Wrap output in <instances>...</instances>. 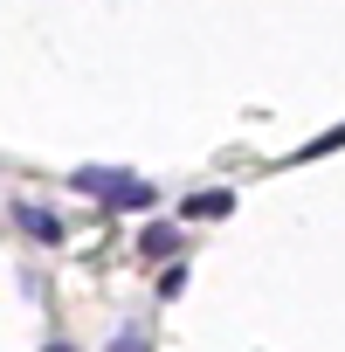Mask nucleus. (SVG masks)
<instances>
[{"mask_svg": "<svg viewBox=\"0 0 345 352\" xmlns=\"http://www.w3.org/2000/svg\"><path fill=\"white\" fill-rule=\"evenodd\" d=\"M69 187H83V194L111 201V208H131V214H145V208L159 201V187H145L138 173H111V166H76V173H69Z\"/></svg>", "mask_w": 345, "mask_h": 352, "instance_id": "nucleus-1", "label": "nucleus"}, {"mask_svg": "<svg viewBox=\"0 0 345 352\" xmlns=\"http://www.w3.org/2000/svg\"><path fill=\"white\" fill-rule=\"evenodd\" d=\"M14 221H21V228H28L35 242H49V249L63 242V221H56L49 208H35V201H14Z\"/></svg>", "mask_w": 345, "mask_h": 352, "instance_id": "nucleus-2", "label": "nucleus"}, {"mask_svg": "<svg viewBox=\"0 0 345 352\" xmlns=\"http://www.w3.org/2000/svg\"><path fill=\"white\" fill-rule=\"evenodd\" d=\"M180 242H187V235L172 228V221H152V228L138 235V249H145V256H180Z\"/></svg>", "mask_w": 345, "mask_h": 352, "instance_id": "nucleus-3", "label": "nucleus"}, {"mask_svg": "<svg viewBox=\"0 0 345 352\" xmlns=\"http://www.w3.org/2000/svg\"><path fill=\"white\" fill-rule=\"evenodd\" d=\"M228 208H235V194H228V187H221V194H194V201H187V214H201V221H208V214H228Z\"/></svg>", "mask_w": 345, "mask_h": 352, "instance_id": "nucleus-4", "label": "nucleus"}, {"mask_svg": "<svg viewBox=\"0 0 345 352\" xmlns=\"http://www.w3.org/2000/svg\"><path fill=\"white\" fill-rule=\"evenodd\" d=\"M111 352H145V338H138V331H124V338H118Z\"/></svg>", "mask_w": 345, "mask_h": 352, "instance_id": "nucleus-5", "label": "nucleus"}, {"mask_svg": "<svg viewBox=\"0 0 345 352\" xmlns=\"http://www.w3.org/2000/svg\"><path fill=\"white\" fill-rule=\"evenodd\" d=\"M49 352H76V345H49Z\"/></svg>", "mask_w": 345, "mask_h": 352, "instance_id": "nucleus-6", "label": "nucleus"}]
</instances>
